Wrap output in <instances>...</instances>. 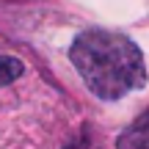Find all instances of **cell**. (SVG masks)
Instances as JSON below:
<instances>
[{
  "label": "cell",
  "instance_id": "cell-1",
  "mask_svg": "<svg viewBox=\"0 0 149 149\" xmlns=\"http://www.w3.org/2000/svg\"><path fill=\"white\" fill-rule=\"evenodd\" d=\"M69 61L88 91L100 100H122L146 86V61L130 36L108 28H88L69 47Z\"/></svg>",
  "mask_w": 149,
  "mask_h": 149
},
{
  "label": "cell",
  "instance_id": "cell-2",
  "mask_svg": "<svg viewBox=\"0 0 149 149\" xmlns=\"http://www.w3.org/2000/svg\"><path fill=\"white\" fill-rule=\"evenodd\" d=\"M116 149H149V111L141 113L116 138Z\"/></svg>",
  "mask_w": 149,
  "mask_h": 149
},
{
  "label": "cell",
  "instance_id": "cell-3",
  "mask_svg": "<svg viewBox=\"0 0 149 149\" xmlns=\"http://www.w3.org/2000/svg\"><path fill=\"white\" fill-rule=\"evenodd\" d=\"M25 72V64L14 55H0V86H8L14 83L17 77H22Z\"/></svg>",
  "mask_w": 149,
  "mask_h": 149
}]
</instances>
